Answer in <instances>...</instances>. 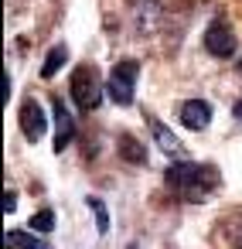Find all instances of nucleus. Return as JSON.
I'll return each instance as SVG.
<instances>
[{"mask_svg": "<svg viewBox=\"0 0 242 249\" xmlns=\"http://www.w3.org/2000/svg\"><path fill=\"white\" fill-rule=\"evenodd\" d=\"M164 174H167V188H171L181 201H188V205L205 201V198L218 188V171H215L211 164L181 160V164H171Z\"/></svg>", "mask_w": 242, "mask_h": 249, "instance_id": "obj_1", "label": "nucleus"}, {"mask_svg": "<svg viewBox=\"0 0 242 249\" xmlns=\"http://www.w3.org/2000/svg\"><path fill=\"white\" fill-rule=\"evenodd\" d=\"M69 92H72V99H75V106H79L82 113L96 109V106L103 103V86H99V75H96V69H92V65H79V69L72 72Z\"/></svg>", "mask_w": 242, "mask_h": 249, "instance_id": "obj_2", "label": "nucleus"}, {"mask_svg": "<svg viewBox=\"0 0 242 249\" xmlns=\"http://www.w3.org/2000/svg\"><path fill=\"white\" fill-rule=\"evenodd\" d=\"M137 75H140V65H137L133 58L113 65V72H109V89H106V92H109V99H113L116 106H130V103H133Z\"/></svg>", "mask_w": 242, "mask_h": 249, "instance_id": "obj_3", "label": "nucleus"}, {"mask_svg": "<svg viewBox=\"0 0 242 249\" xmlns=\"http://www.w3.org/2000/svg\"><path fill=\"white\" fill-rule=\"evenodd\" d=\"M45 130H48V120H45L41 103L38 99H24V106H21V133H24V140L38 143L45 137Z\"/></svg>", "mask_w": 242, "mask_h": 249, "instance_id": "obj_4", "label": "nucleus"}, {"mask_svg": "<svg viewBox=\"0 0 242 249\" xmlns=\"http://www.w3.org/2000/svg\"><path fill=\"white\" fill-rule=\"evenodd\" d=\"M205 48H208V55H215V58H232V55H235V38H232V31H228L222 21H215V24H208V31H205Z\"/></svg>", "mask_w": 242, "mask_h": 249, "instance_id": "obj_5", "label": "nucleus"}, {"mask_svg": "<svg viewBox=\"0 0 242 249\" xmlns=\"http://www.w3.org/2000/svg\"><path fill=\"white\" fill-rule=\"evenodd\" d=\"M177 120H181L188 130H205V126L211 123V106H208L205 99H184Z\"/></svg>", "mask_w": 242, "mask_h": 249, "instance_id": "obj_6", "label": "nucleus"}, {"mask_svg": "<svg viewBox=\"0 0 242 249\" xmlns=\"http://www.w3.org/2000/svg\"><path fill=\"white\" fill-rule=\"evenodd\" d=\"M52 109H55V150L62 154V150L75 140V120L69 116V109L62 106V99H55Z\"/></svg>", "mask_w": 242, "mask_h": 249, "instance_id": "obj_7", "label": "nucleus"}, {"mask_svg": "<svg viewBox=\"0 0 242 249\" xmlns=\"http://www.w3.org/2000/svg\"><path fill=\"white\" fill-rule=\"evenodd\" d=\"M150 133H154V140H157V147L160 150H167V154H174V150H181V140L160 123V120H150Z\"/></svg>", "mask_w": 242, "mask_h": 249, "instance_id": "obj_8", "label": "nucleus"}, {"mask_svg": "<svg viewBox=\"0 0 242 249\" xmlns=\"http://www.w3.org/2000/svg\"><path fill=\"white\" fill-rule=\"evenodd\" d=\"M120 157H123V160H130V164H147L143 147H140V143H137V137H130V133H123V137H120Z\"/></svg>", "mask_w": 242, "mask_h": 249, "instance_id": "obj_9", "label": "nucleus"}, {"mask_svg": "<svg viewBox=\"0 0 242 249\" xmlns=\"http://www.w3.org/2000/svg\"><path fill=\"white\" fill-rule=\"evenodd\" d=\"M65 62H69V48H65V45H55V48H52V52L45 55L41 75H45V79H52V75H55V72H58V69L65 65Z\"/></svg>", "mask_w": 242, "mask_h": 249, "instance_id": "obj_10", "label": "nucleus"}, {"mask_svg": "<svg viewBox=\"0 0 242 249\" xmlns=\"http://www.w3.org/2000/svg\"><path fill=\"white\" fill-rule=\"evenodd\" d=\"M4 242H7V249H41V242L35 239V232H21V229H11Z\"/></svg>", "mask_w": 242, "mask_h": 249, "instance_id": "obj_11", "label": "nucleus"}, {"mask_svg": "<svg viewBox=\"0 0 242 249\" xmlns=\"http://www.w3.org/2000/svg\"><path fill=\"white\" fill-rule=\"evenodd\" d=\"M86 205H89V208H92V215H96V232H99V235H106V232H109V212H106L103 198H96V195H92V198H86Z\"/></svg>", "mask_w": 242, "mask_h": 249, "instance_id": "obj_12", "label": "nucleus"}, {"mask_svg": "<svg viewBox=\"0 0 242 249\" xmlns=\"http://www.w3.org/2000/svg\"><path fill=\"white\" fill-rule=\"evenodd\" d=\"M28 229H31V232H52V229H55V212H52V208H41L38 215H31Z\"/></svg>", "mask_w": 242, "mask_h": 249, "instance_id": "obj_13", "label": "nucleus"}, {"mask_svg": "<svg viewBox=\"0 0 242 249\" xmlns=\"http://www.w3.org/2000/svg\"><path fill=\"white\" fill-rule=\"evenodd\" d=\"M228 242H232L235 249H242V215H235V218L228 222Z\"/></svg>", "mask_w": 242, "mask_h": 249, "instance_id": "obj_14", "label": "nucleus"}, {"mask_svg": "<svg viewBox=\"0 0 242 249\" xmlns=\"http://www.w3.org/2000/svg\"><path fill=\"white\" fill-rule=\"evenodd\" d=\"M14 208H17V195L7 191V198H4V212H14Z\"/></svg>", "mask_w": 242, "mask_h": 249, "instance_id": "obj_15", "label": "nucleus"}, {"mask_svg": "<svg viewBox=\"0 0 242 249\" xmlns=\"http://www.w3.org/2000/svg\"><path fill=\"white\" fill-rule=\"evenodd\" d=\"M7 96H11V75L4 72V103H7Z\"/></svg>", "mask_w": 242, "mask_h": 249, "instance_id": "obj_16", "label": "nucleus"}, {"mask_svg": "<svg viewBox=\"0 0 242 249\" xmlns=\"http://www.w3.org/2000/svg\"><path fill=\"white\" fill-rule=\"evenodd\" d=\"M232 116H235V120H239V126H242V99L235 103V109H232Z\"/></svg>", "mask_w": 242, "mask_h": 249, "instance_id": "obj_17", "label": "nucleus"}, {"mask_svg": "<svg viewBox=\"0 0 242 249\" xmlns=\"http://www.w3.org/2000/svg\"><path fill=\"white\" fill-rule=\"evenodd\" d=\"M239 75H242V62H239Z\"/></svg>", "mask_w": 242, "mask_h": 249, "instance_id": "obj_18", "label": "nucleus"}]
</instances>
